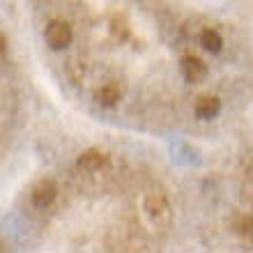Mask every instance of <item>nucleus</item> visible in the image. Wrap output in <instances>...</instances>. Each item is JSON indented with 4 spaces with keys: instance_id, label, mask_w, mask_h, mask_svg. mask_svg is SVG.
Here are the masks:
<instances>
[{
    "instance_id": "7ed1b4c3",
    "label": "nucleus",
    "mask_w": 253,
    "mask_h": 253,
    "mask_svg": "<svg viewBox=\"0 0 253 253\" xmlns=\"http://www.w3.org/2000/svg\"><path fill=\"white\" fill-rule=\"evenodd\" d=\"M55 198H58V187L53 180H40L30 191V200L37 207H48Z\"/></svg>"
},
{
    "instance_id": "1a4fd4ad",
    "label": "nucleus",
    "mask_w": 253,
    "mask_h": 253,
    "mask_svg": "<svg viewBox=\"0 0 253 253\" xmlns=\"http://www.w3.org/2000/svg\"><path fill=\"white\" fill-rule=\"evenodd\" d=\"M233 230L244 240H253V216L251 214H237L233 219Z\"/></svg>"
},
{
    "instance_id": "0eeeda50",
    "label": "nucleus",
    "mask_w": 253,
    "mask_h": 253,
    "mask_svg": "<svg viewBox=\"0 0 253 253\" xmlns=\"http://www.w3.org/2000/svg\"><path fill=\"white\" fill-rule=\"evenodd\" d=\"M97 99L104 106H115L118 101L122 99V90L118 83H104V85L97 90Z\"/></svg>"
},
{
    "instance_id": "f03ea898",
    "label": "nucleus",
    "mask_w": 253,
    "mask_h": 253,
    "mask_svg": "<svg viewBox=\"0 0 253 253\" xmlns=\"http://www.w3.org/2000/svg\"><path fill=\"white\" fill-rule=\"evenodd\" d=\"M46 42L51 44L53 48H65L69 42H72V28L67 21H51L46 26Z\"/></svg>"
},
{
    "instance_id": "f257e3e1",
    "label": "nucleus",
    "mask_w": 253,
    "mask_h": 253,
    "mask_svg": "<svg viewBox=\"0 0 253 253\" xmlns=\"http://www.w3.org/2000/svg\"><path fill=\"white\" fill-rule=\"evenodd\" d=\"M143 212H145L150 226L157 228V230H166V228L170 226V219H173L170 205H168V200L164 198L161 193H150V196H145V200H143Z\"/></svg>"
},
{
    "instance_id": "20e7f679",
    "label": "nucleus",
    "mask_w": 253,
    "mask_h": 253,
    "mask_svg": "<svg viewBox=\"0 0 253 253\" xmlns=\"http://www.w3.org/2000/svg\"><path fill=\"white\" fill-rule=\"evenodd\" d=\"M180 67H182L184 79L191 81V83H200V81H205V76H207V65L200 60V58H196V55H187Z\"/></svg>"
},
{
    "instance_id": "39448f33",
    "label": "nucleus",
    "mask_w": 253,
    "mask_h": 253,
    "mask_svg": "<svg viewBox=\"0 0 253 253\" xmlns=\"http://www.w3.org/2000/svg\"><path fill=\"white\" fill-rule=\"evenodd\" d=\"M193 111H196V115H198L200 120H210L214 115H219L221 101L216 97H212V94H200L198 99H196V104H193Z\"/></svg>"
},
{
    "instance_id": "6e6552de",
    "label": "nucleus",
    "mask_w": 253,
    "mask_h": 253,
    "mask_svg": "<svg viewBox=\"0 0 253 253\" xmlns=\"http://www.w3.org/2000/svg\"><path fill=\"white\" fill-rule=\"evenodd\" d=\"M200 42H203V46H205L210 53H219L221 48H223V37H221L214 28H205V30L200 33Z\"/></svg>"
},
{
    "instance_id": "9d476101",
    "label": "nucleus",
    "mask_w": 253,
    "mask_h": 253,
    "mask_svg": "<svg viewBox=\"0 0 253 253\" xmlns=\"http://www.w3.org/2000/svg\"><path fill=\"white\" fill-rule=\"evenodd\" d=\"M67 69H69V76H72L74 83H79V81L83 79V67H79V69H76V62H69V67H67Z\"/></svg>"
},
{
    "instance_id": "423d86ee",
    "label": "nucleus",
    "mask_w": 253,
    "mask_h": 253,
    "mask_svg": "<svg viewBox=\"0 0 253 253\" xmlns=\"http://www.w3.org/2000/svg\"><path fill=\"white\" fill-rule=\"evenodd\" d=\"M79 168L81 170H87V173H94V170H99V168H104V164H106V154L101 152V150H85V152L79 157Z\"/></svg>"
}]
</instances>
